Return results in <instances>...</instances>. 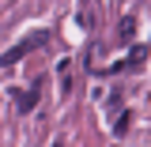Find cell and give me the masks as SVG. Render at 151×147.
I'll return each mask as SVG.
<instances>
[{
    "label": "cell",
    "mask_w": 151,
    "mask_h": 147,
    "mask_svg": "<svg viewBox=\"0 0 151 147\" xmlns=\"http://www.w3.org/2000/svg\"><path fill=\"white\" fill-rule=\"evenodd\" d=\"M38 45H45V30H42V34H30L23 45H15V49H8V53H4V68H12L15 60H23V57L30 53V49H38Z\"/></svg>",
    "instance_id": "cell-1"
},
{
    "label": "cell",
    "mask_w": 151,
    "mask_h": 147,
    "mask_svg": "<svg viewBox=\"0 0 151 147\" xmlns=\"http://www.w3.org/2000/svg\"><path fill=\"white\" fill-rule=\"evenodd\" d=\"M38 91H42V83H38L34 91H15V87H12V94H15V106H19V113H30L38 106Z\"/></svg>",
    "instance_id": "cell-2"
},
{
    "label": "cell",
    "mask_w": 151,
    "mask_h": 147,
    "mask_svg": "<svg viewBox=\"0 0 151 147\" xmlns=\"http://www.w3.org/2000/svg\"><path fill=\"white\" fill-rule=\"evenodd\" d=\"M132 30H136V19L125 15V19H121V34H117V38H121V42H132Z\"/></svg>",
    "instance_id": "cell-3"
},
{
    "label": "cell",
    "mask_w": 151,
    "mask_h": 147,
    "mask_svg": "<svg viewBox=\"0 0 151 147\" xmlns=\"http://www.w3.org/2000/svg\"><path fill=\"white\" fill-rule=\"evenodd\" d=\"M129 125H132V113H121V121L113 125V132L117 136H129Z\"/></svg>",
    "instance_id": "cell-4"
},
{
    "label": "cell",
    "mask_w": 151,
    "mask_h": 147,
    "mask_svg": "<svg viewBox=\"0 0 151 147\" xmlns=\"http://www.w3.org/2000/svg\"><path fill=\"white\" fill-rule=\"evenodd\" d=\"M140 60H147V45H136V49L129 53V60H125V64H140Z\"/></svg>",
    "instance_id": "cell-5"
}]
</instances>
